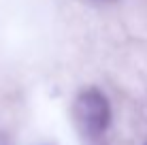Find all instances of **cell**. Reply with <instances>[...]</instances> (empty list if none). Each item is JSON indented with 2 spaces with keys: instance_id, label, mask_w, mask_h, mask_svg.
Wrapping results in <instances>:
<instances>
[{
  "instance_id": "obj_1",
  "label": "cell",
  "mask_w": 147,
  "mask_h": 145,
  "mask_svg": "<svg viewBox=\"0 0 147 145\" xmlns=\"http://www.w3.org/2000/svg\"><path fill=\"white\" fill-rule=\"evenodd\" d=\"M73 119L79 132L88 139H98L111 124L109 100L98 88H88L77 94L73 105Z\"/></svg>"
},
{
  "instance_id": "obj_2",
  "label": "cell",
  "mask_w": 147,
  "mask_h": 145,
  "mask_svg": "<svg viewBox=\"0 0 147 145\" xmlns=\"http://www.w3.org/2000/svg\"><path fill=\"white\" fill-rule=\"evenodd\" d=\"M145 145H147V143H145Z\"/></svg>"
}]
</instances>
